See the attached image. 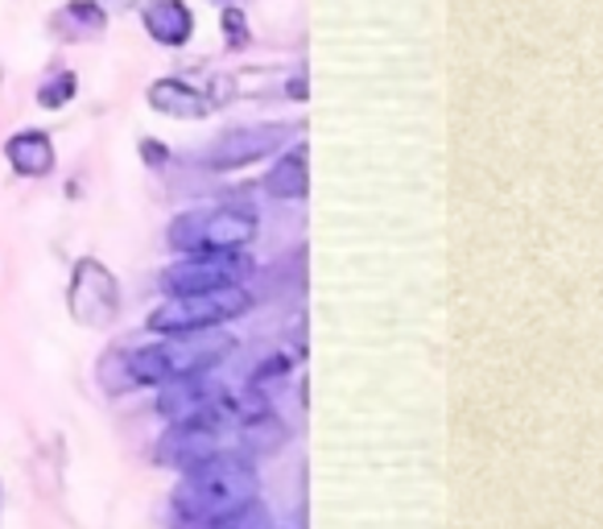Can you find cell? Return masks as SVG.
Here are the masks:
<instances>
[{"instance_id": "obj_2", "label": "cell", "mask_w": 603, "mask_h": 529, "mask_svg": "<svg viewBox=\"0 0 603 529\" xmlns=\"http://www.w3.org/2000/svg\"><path fill=\"white\" fill-rule=\"evenodd\" d=\"M232 348L235 339L228 331H220V327H211V331H178V336H165L158 343H149V348L124 352V372H129V385L187 381V377L211 372Z\"/></svg>"}, {"instance_id": "obj_18", "label": "cell", "mask_w": 603, "mask_h": 529, "mask_svg": "<svg viewBox=\"0 0 603 529\" xmlns=\"http://www.w3.org/2000/svg\"><path fill=\"white\" fill-rule=\"evenodd\" d=\"M290 96L302 100V96H306V79H290Z\"/></svg>"}, {"instance_id": "obj_17", "label": "cell", "mask_w": 603, "mask_h": 529, "mask_svg": "<svg viewBox=\"0 0 603 529\" xmlns=\"http://www.w3.org/2000/svg\"><path fill=\"white\" fill-rule=\"evenodd\" d=\"M96 4H100L103 13H112V9H117V13H120V9H137L141 0H96Z\"/></svg>"}, {"instance_id": "obj_4", "label": "cell", "mask_w": 603, "mask_h": 529, "mask_svg": "<svg viewBox=\"0 0 603 529\" xmlns=\"http://www.w3.org/2000/svg\"><path fill=\"white\" fill-rule=\"evenodd\" d=\"M249 307H252V295L244 290V286L207 290V295L165 298L162 307L149 315V331H158V336H178V331H211V327H223L228 319H240Z\"/></svg>"}, {"instance_id": "obj_15", "label": "cell", "mask_w": 603, "mask_h": 529, "mask_svg": "<svg viewBox=\"0 0 603 529\" xmlns=\"http://www.w3.org/2000/svg\"><path fill=\"white\" fill-rule=\"evenodd\" d=\"M223 42H228V50L249 46V21H244L240 9H223Z\"/></svg>"}, {"instance_id": "obj_6", "label": "cell", "mask_w": 603, "mask_h": 529, "mask_svg": "<svg viewBox=\"0 0 603 529\" xmlns=\"http://www.w3.org/2000/svg\"><path fill=\"white\" fill-rule=\"evenodd\" d=\"M67 310L74 323L83 327H108L120 315V286L117 273L100 264L96 257L74 261L71 286H67Z\"/></svg>"}, {"instance_id": "obj_11", "label": "cell", "mask_w": 603, "mask_h": 529, "mask_svg": "<svg viewBox=\"0 0 603 529\" xmlns=\"http://www.w3.org/2000/svg\"><path fill=\"white\" fill-rule=\"evenodd\" d=\"M50 30L59 33V38H74V42L100 38L108 30V13H103L96 0H71V4H62L59 13L50 17Z\"/></svg>"}, {"instance_id": "obj_5", "label": "cell", "mask_w": 603, "mask_h": 529, "mask_svg": "<svg viewBox=\"0 0 603 529\" xmlns=\"http://www.w3.org/2000/svg\"><path fill=\"white\" fill-rule=\"evenodd\" d=\"M252 273V261L240 249L232 252H203V257H187V261L170 264L162 273V290L170 298L182 295H207V290H228V286H244Z\"/></svg>"}, {"instance_id": "obj_14", "label": "cell", "mask_w": 603, "mask_h": 529, "mask_svg": "<svg viewBox=\"0 0 603 529\" xmlns=\"http://www.w3.org/2000/svg\"><path fill=\"white\" fill-rule=\"evenodd\" d=\"M211 529H273V521H269V509H265V505H257V500H249L244 509H235L232 517H223V521H215Z\"/></svg>"}, {"instance_id": "obj_8", "label": "cell", "mask_w": 603, "mask_h": 529, "mask_svg": "<svg viewBox=\"0 0 603 529\" xmlns=\"http://www.w3.org/2000/svg\"><path fill=\"white\" fill-rule=\"evenodd\" d=\"M149 108L174 120H203L207 112L215 108V100H211L207 91L191 88L187 79H158V83L149 88Z\"/></svg>"}, {"instance_id": "obj_10", "label": "cell", "mask_w": 603, "mask_h": 529, "mask_svg": "<svg viewBox=\"0 0 603 529\" xmlns=\"http://www.w3.org/2000/svg\"><path fill=\"white\" fill-rule=\"evenodd\" d=\"M4 158L21 178H46L54 170V141L38 129H26L4 141Z\"/></svg>"}, {"instance_id": "obj_7", "label": "cell", "mask_w": 603, "mask_h": 529, "mask_svg": "<svg viewBox=\"0 0 603 529\" xmlns=\"http://www.w3.org/2000/svg\"><path fill=\"white\" fill-rule=\"evenodd\" d=\"M290 132H294L290 124H249V129H232L207 149L203 162L211 166V170H240V166L261 162L273 149L285 146Z\"/></svg>"}, {"instance_id": "obj_16", "label": "cell", "mask_w": 603, "mask_h": 529, "mask_svg": "<svg viewBox=\"0 0 603 529\" xmlns=\"http://www.w3.org/2000/svg\"><path fill=\"white\" fill-rule=\"evenodd\" d=\"M141 158H145L149 166H162L165 162V146H162V141H153V137H145V141H141Z\"/></svg>"}, {"instance_id": "obj_13", "label": "cell", "mask_w": 603, "mask_h": 529, "mask_svg": "<svg viewBox=\"0 0 603 529\" xmlns=\"http://www.w3.org/2000/svg\"><path fill=\"white\" fill-rule=\"evenodd\" d=\"M74 96H79V79H74V71H59L54 79H46L42 88H38V103L50 108V112H54V108H67Z\"/></svg>"}, {"instance_id": "obj_12", "label": "cell", "mask_w": 603, "mask_h": 529, "mask_svg": "<svg viewBox=\"0 0 603 529\" xmlns=\"http://www.w3.org/2000/svg\"><path fill=\"white\" fill-rule=\"evenodd\" d=\"M265 191L273 199H306V146L285 149L265 174Z\"/></svg>"}, {"instance_id": "obj_1", "label": "cell", "mask_w": 603, "mask_h": 529, "mask_svg": "<svg viewBox=\"0 0 603 529\" xmlns=\"http://www.w3.org/2000/svg\"><path fill=\"white\" fill-rule=\"evenodd\" d=\"M257 488L261 480L249 456H215L182 476V485L174 488V513L187 526H215L257 500Z\"/></svg>"}, {"instance_id": "obj_9", "label": "cell", "mask_w": 603, "mask_h": 529, "mask_svg": "<svg viewBox=\"0 0 603 529\" xmlns=\"http://www.w3.org/2000/svg\"><path fill=\"white\" fill-rule=\"evenodd\" d=\"M141 21L158 46H187L194 33V13L182 0H149L141 9Z\"/></svg>"}, {"instance_id": "obj_3", "label": "cell", "mask_w": 603, "mask_h": 529, "mask_svg": "<svg viewBox=\"0 0 603 529\" xmlns=\"http://www.w3.org/2000/svg\"><path fill=\"white\" fill-rule=\"evenodd\" d=\"M257 236V216L249 207H194L174 216L165 228V244L187 257H203V252H232L244 249Z\"/></svg>"}]
</instances>
